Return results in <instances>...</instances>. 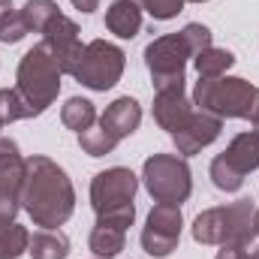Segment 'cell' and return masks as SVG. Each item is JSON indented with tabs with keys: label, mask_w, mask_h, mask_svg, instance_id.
<instances>
[{
	"label": "cell",
	"mask_w": 259,
	"mask_h": 259,
	"mask_svg": "<svg viewBox=\"0 0 259 259\" xmlns=\"http://www.w3.org/2000/svg\"><path fill=\"white\" fill-rule=\"evenodd\" d=\"M21 208L39 229H58L75 211V190L64 169L52 157H27L24 184H21Z\"/></svg>",
	"instance_id": "6da1fadb"
},
{
	"label": "cell",
	"mask_w": 259,
	"mask_h": 259,
	"mask_svg": "<svg viewBox=\"0 0 259 259\" xmlns=\"http://www.w3.org/2000/svg\"><path fill=\"white\" fill-rule=\"evenodd\" d=\"M61 66L55 61V55L46 49V42L33 46L30 52H24V58L18 61L15 72V91L18 97L27 103L30 115L39 118L61 94Z\"/></svg>",
	"instance_id": "7a4b0ae2"
},
{
	"label": "cell",
	"mask_w": 259,
	"mask_h": 259,
	"mask_svg": "<svg viewBox=\"0 0 259 259\" xmlns=\"http://www.w3.org/2000/svg\"><path fill=\"white\" fill-rule=\"evenodd\" d=\"M136 190H139V178L124 166H112L106 172H97L91 181V208H94L97 220L121 226V229L133 226Z\"/></svg>",
	"instance_id": "3957f363"
},
{
	"label": "cell",
	"mask_w": 259,
	"mask_h": 259,
	"mask_svg": "<svg viewBox=\"0 0 259 259\" xmlns=\"http://www.w3.org/2000/svg\"><path fill=\"white\" fill-rule=\"evenodd\" d=\"M256 91L247 78H235V75H217V78H199L193 88V106L220 118V121H232V118H244L253 109Z\"/></svg>",
	"instance_id": "277c9868"
},
{
	"label": "cell",
	"mask_w": 259,
	"mask_h": 259,
	"mask_svg": "<svg viewBox=\"0 0 259 259\" xmlns=\"http://www.w3.org/2000/svg\"><path fill=\"white\" fill-rule=\"evenodd\" d=\"M142 181L145 190L151 193L154 202H169L181 205L193 193V172L184 157L178 154H154L142 166Z\"/></svg>",
	"instance_id": "5b68a950"
},
{
	"label": "cell",
	"mask_w": 259,
	"mask_h": 259,
	"mask_svg": "<svg viewBox=\"0 0 259 259\" xmlns=\"http://www.w3.org/2000/svg\"><path fill=\"white\" fill-rule=\"evenodd\" d=\"M253 169H259V133L247 130V133H238L226 145V151L211 160L208 175H211V181H214L217 190L235 193V190H241L244 178Z\"/></svg>",
	"instance_id": "8992f818"
},
{
	"label": "cell",
	"mask_w": 259,
	"mask_h": 259,
	"mask_svg": "<svg viewBox=\"0 0 259 259\" xmlns=\"http://www.w3.org/2000/svg\"><path fill=\"white\" fill-rule=\"evenodd\" d=\"M193 58L184 33H166L157 36L148 49H145V66L151 72L154 91H172V88H184V66Z\"/></svg>",
	"instance_id": "52a82bcc"
},
{
	"label": "cell",
	"mask_w": 259,
	"mask_h": 259,
	"mask_svg": "<svg viewBox=\"0 0 259 259\" xmlns=\"http://www.w3.org/2000/svg\"><path fill=\"white\" fill-rule=\"evenodd\" d=\"M124 66H127V55L115 46V42H106V39H94L84 46L81 52V61L75 66L72 78L91 91H109L121 81L124 75Z\"/></svg>",
	"instance_id": "ba28073f"
},
{
	"label": "cell",
	"mask_w": 259,
	"mask_h": 259,
	"mask_svg": "<svg viewBox=\"0 0 259 259\" xmlns=\"http://www.w3.org/2000/svg\"><path fill=\"white\" fill-rule=\"evenodd\" d=\"M181 205H169V202H157L142 226V247L145 253L154 259H166L181 241Z\"/></svg>",
	"instance_id": "9c48e42d"
},
{
	"label": "cell",
	"mask_w": 259,
	"mask_h": 259,
	"mask_svg": "<svg viewBox=\"0 0 259 259\" xmlns=\"http://www.w3.org/2000/svg\"><path fill=\"white\" fill-rule=\"evenodd\" d=\"M42 42H46V49L55 55L61 72H64V75H72L75 66H78V61H81V52H84V46L78 42V24L61 12V15L52 18L49 27L42 30Z\"/></svg>",
	"instance_id": "30bf717a"
},
{
	"label": "cell",
	"mask_w": 259,
	"mask_h": 259,
	"mask_svg": "<svg viewBox=\"0 0 259 259\" xmlns=\"http://www.w3.org/2000/svg\"><path fill=\"white\" fill-rule=\"evenodd\" d=\"M220 130H223V121H220V118H214V115L196 109L193 115H190V121L178 130V133H172V142H175L178 154L193 157L202 148H208L211 142H217Z\"/></svg>",
	"instance_id": "8fae6325"
},
{
	"label": "cell",
	"mask_w": 259,
	"mask_h": 259,
	"mask_svg": "<svg viewBox=\"0 0 259 259\" xmlns=\"http://www.w3.org/2000/svg\"><path fill=\"white\" fill-rule=\"evenodd\" d=\"M193 112H196V106L187 100L184 88H172V91H157L154 94V121L169 136L184 127Z\"/></svg>",
	"instance_id": "7c38bea8"
},
{
	"label": "cell",
	"mask_w": 259,
	"mask_h": 259,
	"mask_svg": "<svg viewBox=\"0 0 259 259\" xmlns=\"http://www.w3.org/2000/svg\"><path fill=\"white\" fill-rule=\"evenodd\" d=\"M142 124V106L133 100V97H118L100 118V127L106 130L109 136H115L118 142L133 136Z\"/></svg>",
	"instance_id": "4fadbf2b"
},
{
	"label": "cell",
	"mask_w": 259,
	"mask_h": 259,
	"mask_svg": "<svg viewBox=\"0 0 259 259\" xmlns=\"http://www.w3.org/2000/svg\"><path fill=\"white\" fill-rule=\"evenodd\" d=\"M24 169H27V157H21L18 145L9 136H0V190L21 199Z\"/></svg>",
	"instance_id": "5bb4252c"
},
{
	"label": "cell",
	"mask_w": 259,
	"mask_h": 259,
	"mask_svg": "<svg viewBox=\"0 0 259 259\" xmlns=\"http://www.w3.org/2000/svg\"><path fill=\"white\" fill-rule=\"evenodd\" d=\"M106 27L121 39H133L142 30V6H139V0H115V3H109Z\"/></svg>",
	"instance_id": "9a60e30c"
},
{
	"label": "cell",
	"mask_w": 259,
	"mask_h": 259,
	"mask_svg": "<svg viewBox=\"0 0 259 259\" xmlns=\"http://www.w3.org/2000/svg\"><path fill=\"white\" fill-rule=\"evenodd\" d=\"M229 238V217H226V205L208 208L193 220V241L199 244H226Z\"/></svg>",
	"instance_id": "2e32d148"
},
{
	"label": "cell",
	"mask_w": 259,
	"mask_h": 259,
	"mask_svg": "<svg viewBox=\"0 0 259 259\" xmlns=\"http://www.w3.org/2000/svg\"><path fill=\"white\" fill-rule=\"evenodd\" d=\"M88 244H91L94 256L112 259V256H118V253L124 250V244H127V229L97 220V226L91 229V238H88Z\"/></svg>",
	"instance_id": "e0dca14e"
},
{
	"label": "cell",
	"mask_w": 259,
	"mask_h": 259,
	"mask_svg": "<svg viewBox=\"0 0 259 259\" xmlns=\"http://www.w3.org/2000/svg\"><path fill=\"white\" fill-rule=\"evenodd\" d=\"M27 253L33 259H66L69 253V238L61 229H39L30 235Z\"/></svg>",
	"instance_id": "ac0fdd59"
},
{
	"label": "cell",
	"mask_w": 259,
	"mask_h": 259,
	"mask_svg": "<svg viewBox=\"0 0 259 259\" xmlns=\"http://www.w3.org/2000/svg\"><path fill=\"white\" fill-rule=\"evenodd\" d=\"M94 121H97V109H94V103L84 100V97H69L64 103V109H61V124H64L66 130L84 133V130L94 127Z\"/></svg>",
	"instance_id": "d6986e66"
},
{
	"label": "cell",
	"mask_w": 259,
	"mask_h": 259,
	"mask_svg": "<svg viewBox=\"0 0 259 259\" xmlns=\"http://www.w3.org/2000/svg\"><path fill=\"white\" fill-rule=\"evenodd\" d=\"M193 66L199 72V78H217V75H226V69L235 66V55L226 52V49H205L193 58Z\"/></svg>",
	"instance_id": "ffe728a7"
},
{
	"label": "cell",
	"mask_w": 259,
	"mask_h": 259,
	"mask_svg": "<svg viewBox=\"0 0 259 259\" xmlns=\"http://www.w3.org/2000/svg\"><path fill=\"white\" fill-rule=\"evenodd\" d=\"M21 15H24L30 33H42V30L49 27V21L61 15V6H58L55 0H27V3L21 6Z\"/></svg>",
	"instance_id": "44dd1931"
},
{
	"label": "cell",
	"mask_w": 259,
	"mask_h": 259,
	"mask_svg": "<svg viewBox=\"0 0 259 259\" xmlns=\"http://www.w3.org/2000/svg\"><path fill=\"white\" fill-rule=\"evenodd\" d=\"M30 247V232L21 223L0 226V259H18Z\"/></svg>",
	"instance_id": "7402d4cb"
},
{
	"label": "cell",
	"mask_w": 259,
	"mask_h": 259,
	"mask_svg": "<svg viewBox=\"0 0 259 259\" xmlns=\"http://www.w3.org/2000/svg\"><path fill=\"white\" fill-rule=\"evenodd\" d=\"M78 145H81V151L88 157H106V154H112L118 148V139L109 136L103 127H91L84 133H78Z\"/></svg>",
	"instance_id": "603a6c76"
},
{
	"label": "cell",
	"mask_w": 259,
	"mask_h": 259,
	"mask_svg": "<svg viewBox=\"0 0 259 259\" xmlns=\"http://www.w3.org/2000/svg\"><path fill=\"white\" fill-rule=\"evenodd\" d=\"M27 118H33V115H30L27 103L18 97V91L15 88H0V127H6L12 121H27Z\"/></svg>",
	"instance_id": "cb8c5ba5"
},
{
	"label": "cell",
	"mask_w": 259,
	"mask_h": 259,
	"mask_svg": "<svg viewBox=\"0 0 259 259\" xmlns=\"http://www.w3.org/2000/svg\"><path fill=\"white\" fill-rule=\"evenodd\" d=\"M27 33H30V27H27V21H24L21 9H18V12H15V9H9L6 15H0V42L12 46V42H21Z\"/></svg>",
	"instance_id": "d4e9b609"
},
{
	"label": "cell",
	"mask_w": 259,
	"mask_h": 259,
	"mask_svg": "<svg viewBox=\"0 0 259 259\" xmlns=\"http://www.w3.org/2000/svg\"><path fill=\"white\" fill-rule=\"evenodd\" d=\"M187 0H142V9L154 18V21H169L184 9Z\"/></svg>",
	"instance_id": "484cf974"
},
{
	"label": "cell",
	"mask_w": 259,
	"mask_h": 259,
	"mask_svg": "<svg viewBox=\"0 0 259 259\" xmlns=\"http://www.w3.org/2000/svg\"><path fill=\"white\" fill-rule=\"evenodd\" d=\"M184 39H187V46H190V52H193V58L199 52H205V49H211V30L205 27V24H199V21H190L184 30Z\"/></svg>",
	"instance_id": "4316f807"
},
{
	"label": "cell",
	"mask_w": 259,
	"mask_h": 259,
	"mask_svg": "<svg viewBox=\"0 0 259 259\" xmlns=\"http://www.w3.org/2000/svg\"><path fill=\"white\" fill-rule=\"evenodd\" d=\"M18 211H21V199L0 190V226L15 223V214H18Z\"/></svg>",
	"instance_id": "83f0119b"
},
{
	"label": "cell",
	"mask_w": 259,
	"mask_h": 259,
	"mask_svg": "<svg viewBox=\"0 0 259 259\" xmlns=\"http://www.w3.org/2000/svg\"><path fill=\"white\" fill-rule=\"evenodd\" d=\"M241 250H244V259H259V232H253V235L241 244Z\"/></svg>",
	"instance_id": "f1b7e54d"
},
{
	"label": "cell",
	"mask_w": 259,
	"mask_h": 259,
	"mask_svg": "<svg viewBox=\"0 0 259 259\" xmlns=\"http://www.w3.org/2000/svg\"><path fill=\"white\" fill-rule=\"evenodd\" d=\"M217 259H244V250H241V247H235V244H220Z\"/></svg>",
	"instance_id": "f546056e"
},
{
	"label": "cell",
	"mask_w": 259,
	"mask_h": 259,
	"mask_svg": "<svg viewBox=\"0 0 259 259\" xmlns=\"http://www.w3.org/2000/svg\"><path fill=\"white\" fill-rule=\"evenodd\" d=\"M69 3H72L78 12H84V15H91V12L100 6V0H69Z\"/></svg>",
	"instance_id": "4dcf8cb0"
},
{
	"label": "cell",
	"mask_w": 259,
	"mask_h": 259,
	"mask_svg": "<svg viewBox=\"0 0 259 259\" xmlns=\"http://www.w3.org/2000/svg\"><path fill=\"white\" fill-rule=\"evenodd\" d=\"M247 121L253 124V133H259V91H256V100H253V109H250Z\"/></svg>",
	"instance_id": "1f68e13d"
},
{
	"label": "cell",
	"mask_w": 259,
	"mask_h": 259,
	"mask_svg": "<svg viewBox=\"0 0 259 259\" xmlns=\"http://www.w3.org/2000/svg\"><path fill=\"white\" fill-rule=\"evenodd\" d=\"M12 9V0H0V15H6Z\"/></svg>",
	"instance_id": "d6a6232c"
},
{
	"label": "cell",
	"mask_w": 259,
	"mask_h": 259,
	"mask_svg": "<svg viewBox=\"0 0 259 259\" xmlns=\"http://www.w3.org/2000/svg\"><path fill=\"white\" fill-rule=\"evenodd\" d=\"M190 3H208V0H190Z\"/></svg>",
	"instance_id": "836d02e7"
},
{
	"label": "cell",
	"mask_w": 259,
	"mask_h": 259,
	"mask_svg": "<svg viewBox=\"0 0 259 259\" xmlns=\"http://www.w3.org/2000/svg\"><path fill=\"white\" fill-rule=\"evenodd\" d=\"M0 130H3V127H0Z\"/></svg>",
	"instance_id": "e575fe53"
}]
</instances>
